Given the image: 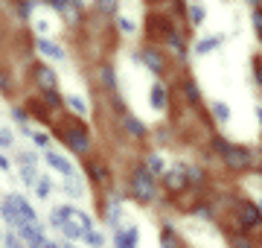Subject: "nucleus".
<instances>
[{
  "instance_id": "obj_13",
  "label": "nucleus",
  "mask_w": 262,
  "mask_h": 248,
  "mask_svg": "<svg viewBox=\"0 0 262 248\" xmlns=\"http://www.w3.org/2000/svg\"><path fill=\"white\" fill-rule=\"evenodd\" d=\"M99 79H102V88H105V91L117 94V70H114L111 61H105V65L99 67Z\"/></svg>"
},
{
  "instance_id": "obj_24",
  "label": "nucleus",
  "mask_w": 262,
  "mask_h": 248,
  "mask_svg": "<svg viewBox=\"0 0 262 248\" xmlns=\"http://www.w3.org/2000/svg\"><path fill=\"white\" fill-rule=\"evenodd\" d=\"M96 6H99V12L102 15H120V0H96Z\"/></svg>"
},
{
  "instance_id": "obj_21",
  "label": "nucleus",
  "mask_w": 262,
  "mask_h": 248,
  "mask_svg": "<svg viewBox=\"0 0 262 248\" xmlns=\"http://www.w3.org/2000/svg\"><path fill=\"white\" fill-rule=\"evenodd\" d=\"M184 94H187V99H189L192 105H198V102H201V91H198L195 79H184Z\"/></svg>"
},
{
  "instance_id": "obj_10",
  "label": "nucleus",
  "mask_w": 262,
  "mask_h": 248,
  "mask_svg": "<svg viewBox=\"0 0 262 248\" xmlns=\"http://www.w3.org/2000/svg\"><path fill=\"white\" fill-rule=\"evenodd\" d=\"M242 219H245V228H259V225H262V210H259V204L245 201V204H242Z\"/></svg>"
},
{
  "instance_id": "obj_1",
  "label": "nucleus",
  "mask_w": 262,
  "mask_h": 248,
  "mask_svg": "<svg viewBox=\"0 0 262 248\" xmlns=\"http://www.w3.org/2000/svg\"><path fill=\"white\" fill-rule=\"evenodd\" d=\"M128 193L137 204H155L158 201V184H155V175L149 172V167H134L128 178Z\"/></svg>"
},
{
  "instance_id": "obj_28",
  "label": "nucleus",
  "mask_w": 262,
  "mask_h": 248,
  "mask_svg": "<svg viewBox=\"0 0 262 248\" xmlns=\"http://www.w3.org/2000/svg\"><path fill=\"white\" fill-rule=\"evenodd\" d=\"M44 102H47V108H61L64 105V96L58 94V91H47L44 94Z\"/></svg>"
},
{
  "instance_id": "obj_11",
  "label": "nucleus",
  "mask_w": 262,
  "mask_h": 248,
  "mask_svg": "<svg viewBox=\"0 0 262 248\" xmlns=\"http://www.w3.org/2000/svg\"><path fill=\"white\" fill-rule=\"evenodd\" d=\"M143 65L149 67L155 76H160V73H163V67H166V61H163V56H160L158 50L146 47V50H143Z\"/></svg>"
},
{
  "instance_id": "obj_47",
  "label": "nucleus",
  "mask_w": 262,
  "mask_h": 248,
  "mask_svg": "<svg viewBox=\"0 0 262 248\" xmlns=\"http://www.w3.org/2000/svg\"><path fill=\"white\" fill-rule=\"evenodd\" d=\"M248 3H253V6H256V9H259V3H262V0H248Z\"/></svg>"
},
{
  "instance_id": "obj_43",
  "label": "nucleus",
  "mask_w": 262,
  "mask_h": 248,
  "mask_svg": "<svg viewBox=\"0 0 262 248\" xmlns=\"http://www.w3.org/2000/svg\"><path fill=\"white\" fill-rule=\"evenodd\" d=\"M233 248H253L251 242H248V239H236V245Z\"/></svg>"
},
{
  "instance_id": "obj_37",
  "label": "nucleus",
  "mask_w": 262,
  "mask_h": 248,
  "mask_svg": "<svg viewBox=\"0 0 262 248\" xmlns=\"http://www.w3.org/2000/svg\"><path fill=\"white\" fill-rule=\"evenodd\" d=\"M253 27H256V35H259V41H262V6L253 9Z\"/></svg>"
},
{
  "instance_id": "obj_41",
  "label": "nucleus",
  "mask_w": 262,
  "mask_h": 248,
  "mask_svg": "<svg viewBox=\"0 0 262 248\" xmlns=\"http://www.w3.org/2000/svg\"><path fill=\"white\" fill-rule=\"evenodd\" d=\"M0 91H3V94H9L12 88H9V79L3 76V73H0Z\"/></svg>"
},
{
  "instance_id": "obj_18",
  "label": "nucleus",
  "mask_w": 262,
  "mask_h": 248,
  "mask_svg": "<svg viewBox=\"0 0 262 248\" xmlns=\"http://www.w3.org/2000/svg\"><path fill=\"white\" fill-rule=\"evenodd\" d=\"M210 108H213V117L219 120V123H227V120H230V105H227L225 99H215V102H210Z\"/></svg>"
},
{
  "instance_id": "obj_2",
  "label": "nucleus",
  "mask_w": 262,
  "mask_h": 248,
  "mask_svg": "<svg viewBox=\"0 0 262 248\" xmlns=\"http://www.w3.org/2000/svg\"><path fill=\"white\" fill-rule=\"evenodd\" d=\"M61 137H64V143L70 146L76 155L91 152V134H88V126L79 123V120H70V123L61 126Z\"/></svg>"
},
{
  "instance_id": "obj_15",
  "label": "nucleus",
  "mask_w": 262,
  "mask_h": 248,
  "mask_svg": "<svg viewBox=\"0 0 262 248\" xmlns=\"http://www.w3.org/2000/svg\"><path fill=\"white\" fill-rule=\"evenodd\" d=\"M122 126H125V132H128L131 137H137V140H143V137H146V126H143L134 114H125V117H122Z\"/></svg>"
},
{
  "instance_id": "obj_4",
  "label": "nucleus",
  "mask_w": 262,
  "mask_h": 248,
  "mask_svg": "<svg viewBox=\"0 0 262 248\" xmlns=\"http://www.w3.org/2000/svg\"><path fill=\"white\" fill-rule=\"evenodd\" d=\"M44 158H47V163L53 167L56 172H61V178L67 181V190L70 193H76V187L73 184L79 181V172H76V167L70 161H67L64 155H58V152H53V149H44Z\"/></svg>"
},
{
  "instance_id": "obj_34",
  "label": "nucleus",
  "mask_w": 262,
  "mask_h": 248,
  "mask_svg": "<svg viewBox=\"0 0 262 248\" xmlns=\"http://www.w3.org/2000/svg\"><path fill=\"white\" fill-rule=\"evenodd\" d=\"M29 15H32V0H24V3L18 6V18L29 20Z\"/></svg>"
},
{
  "instance_id": "obj_17",
  "label": "nucleus",
  "mask_w": 262,
  "mask_h": 248,
  "mask_svg": "<svg viewBox=\"0 0 262 248\" xmlns=\"http://www.w3.org/2000/svg\"><path fill=\"white\" fill-rule=\"evenodd\" d=\"M189 24H192V27H201V24H204L207 20V9H204V3H189Z\"/></svg>"
},
{
  "instance_id": "obj_20",
  "label": "nucleus",
  "mask_w": 262,
  "mask_h": 248,
  "mask_svg": "<svg viewBox=\"0 0 262 248\" xmlns=\"http://www.w3.org/2000/svg\"><path fill=\"white\" fill-rule=\"evenodd\" d=\"M88 172H91V178H94L96 184H105V181H108V167H102V163L91 161V163H88Z\"/></svg>"
},
{
  "instance_id": "obj_33",
  "label": "nucleus",
  "mask_w": 262,
  "mask_h": 248,
  "mask_svg": "<svg viewBox=\"0 0 262 248\" xmlns=\"http://www.w3.org/2000/svg\"><path fill=\"white\" fill-rule=\"evenodd\" d=\"M213 146H215V152H219L222 158H225V155L230 152V146H233V143H227V140H222V137H215V140H213Z\"/></svg>"
},
{
  "instance_id": "obj_7",
  "label": "nucleus",
  "mask_w": 262,
  "mask_h": 248,
  "mask_svg": "<svg viewBox=\"0 0 262 248\" xmlns=\"http://www.w3.org/2000/svg\"><path fill=\"white\" fill-rule=\"evenodd\" d=\"M114 242H117V248H137L140 245V231L134 228H117V234H114Z\"/></svg>"
},
{
  "instance_id": "obj_46",
  "label": "nucleus",
  "mask_w": 262,
  "mask_h": 248,
  "mask_svg": "<svg viewBox=\"0 0 262 248\" xmlns=\"http://www.w3.org/2000/svg\"><path fill=\"white\" fill-rule=\"evenodd\" d=\"M256 117H259V123H262V105H256Z\"/></svg>"
},
{
  "instance_id": "obj_39",
  "label": "nucleus",
  "mask_w": 262,
  "mask_h": 248,
  "mask_svg": "<svg viewBox=\"0 0 262 248\" xmlns=\"http://www.w3.org/2000/svg\"><path fill=\"white\" fill-rule=\"evenodd\" d=\"M0 170H3V172H12V161L6 158V155H0Z\"/></svg>"
},
{
  "instance_id": "obj_25",
  "label": "nucleus",
  "mask_w": 262,
  "mask_h": 248,
  "mask_svg": "<svg viewBox=\"0 0 262 248\" xmlns=\"http://www.w3.org/2000/svg\"><path fill=\"white\" fill-rule=\"evenodd\" d=\"M117 27H120V32H122V35H134V32H137V27H134V20H131V18H125V15H117Z\"/></svg>"
},
{
  "instance_id": "obj_19",
  "label": "nucleus",
  "mask_w": 262,
  "mask_h": 248,
  "mask_svg": "<svg viewBox=\"0 0 262 248\" xmlns=\"http://www.w3.org/2000/svg\"><path fill=\"white\" fill-rule=\"evenodd\" d=\"M64 102L70 105V111H73V114H79V117L88 114V99H84V96H76L73 94V96H67Z\"/></svg>"
},
{
  "instance_id": "obj_31",
  "label": "nucleus",
  "mask_w": 262,
  "mask_h": 248,
  "mask_svg": "<svg viewBox=\"0 0 262 248\" xmlns=\"http://www.w3.org/2000/svg\"><path fill=\"white\" fill-rule=\"evenodd\" d=\"M12 143H15V134H12V129L3 126V129H0V146H3V149H12Z\"/></svg>"
},
{
  "instance_id": "obj_42",
  "label": "nucleus",
  "mask_w": 262,
  "mask_h": 248,
  "mask_svg": "<svg viewBox=\"0 0 262 248\" xmlns=\"http://www.w3.org/2000/svg\"><path fill=\"white\" fill-rule=\"evenodd\" d=\"M27 248H58L56 242H50V239H44V242H38V245H27Z\"/></svg>"
},
{
  "instance_id": "obj_22",
  "label": "nucleus",
  "mask_w": 262,
  "mask_h": 248,
  "mask_svg": "<svg viewBox=\"0 0 262 248\" xmlns=\"http://www.w3.org/2000/svg\"><path fill=\"white\" fill-rule=\"evenodd\" d=\"M146 167H149L151 175H163V172H166V167H163V158H160L158 152H151L149 158H146Z\"/></svg>"
},
{
  "instance_id": "obj_3",
  "label": "nucleus",
  "mask_w": 262,
  "mask_h": 248,
  "mask_svg": "<svg viewBox=\"0 0 262 248\" xmlns=\"http://www.w3.org/2000/svg\"><path fill=\"white\" fill-rule=\"evenodd\" d=\"M50 222H53V228L61 231L70 242L73 239H84V231L79 228V222L73 219V213H70V208H53V213H50Z\"/></svg>"
},
{
  "instance_id": "obj_38",
  "label": "nucleus",
  "mask_w": 262,
  "mask_h": 248,
  "mask_svg": "<svg viewBox=\"0 0 262 248\" xmlns=\"http://www.w3.org/2000/svg\"><path fill=\"white\" fill-rule=\"evenodd\" d=\"M253 73H256V85H262V58L253 61Z\"/></svg>"
},
{
  "instance_id": "obj_48",
  "label": "nucleus",
  "mask_w": 262,
  "mask_h": 248,
  "mask_svg": "<svg viewBox=\"0 0 262 248\" xmlns=\"http://www.w3.org/2000/svg\"><path fill=\"white\" fill-rule=\"evenodd\" d=\"M259 210H262V196H259Z\"/></svg>"
},
{
  "instance_id": "obj_29",
  "label": "nucleus",
  "mask_w": 262,
  "mask_h": 248,
  "mask_svg": "<svg viewBox=\"0 0 262 248\" xmlns=\"http://www.w3.org/2000/svg\"><path fill=\"white\" fill-rule=\"evenodd\" d=\"M3 248H27V245H24V239H20L15 231H9V234L3 237Z\"/></svg>"
},
{
  "instance_id": "obj_14",
  "label": "nucleus",
  "mask_w": 262,
  "mask_h": 248,
  "mask_svg": "<svg viewBox=\"0 0 262 248\" xmlns=\"http://www.w3.org/2000/svg\"><path fill=\"white\" fill-rule=\"evenodd\" d=\"M166 47L175 50L181 61H187V41H184V35H181V32H166Z\"/></svg>"
},
{
  "instance_id": "obj_6",
  "label": "nucleus",
  "mask_w": 262,
  "mask_h": 248,
  "mask_svg": "<svg viewBox=\"0 0 262 248\" xmlns=\"http://www.w3.org/2000/svg\"><path fill=\"white\" fill-rule=\"evenodd\" d=\"M32 76H35L38 88H41V94H47V91H56L58 79H56V73H53V70L44 65V61H35V65H32Z\"/></svg>"
},
{
  "instance_id": "obj_23",
  "label": "nucleus",
  "mask_w": 262,
  "mask_h": 248,
  "mask_svg": "<svg viewBox=\"0 0 262 248\" xmlns=\"http://www.w3.org/2000/svg\"><path fill=\"white\" fill-rule=\"evenodd\" d=\"M160 245H163V248H181V242H178V237H175L172 225H163V237H160Z\"/></svg>"
},
{
  "instance_id": "obj_35",
  "label": "nucleus",
  "mask_w": 262,
  "mask_h": 248,
  "mask_svg": "<svg viewBox=\"0 0 262 248\" xmlns=\"http://www.w3.org/2000/svg\"><path fill=\"white\" fill-rule=\"evenodd\" d=\"M47 3H50V6H53V9H58V12H61V15H67V9L73 6L70 0H47Z\"/></svg>"
},
{
  "instance_id": "obj_36",
  "label": "nucleus",
  "mask_w": 262,
  "mask_h": 248,
  "mask_svg": "<svg viewBox=\"0 0 262 248\" xmlns=\"http://www.w3.org/2000/svg\"><path fill=\"white\" fill-rule=\"evenodd\" d=\"M29 114L44 120V117H47V111H44V102H29Z\"/></svg>"
},
{
  "instance_id": "obj_16",
  "label": "nucleus",
  "mask_w": 262,
  "mask_h": 248,
  "mask_svg": "<svg viewBox=\"0 0 262 248\" xmlns=\"http://www.w3.org/2000/svg\"><path fill=\"white\" fill-rule=\"evenodd\" d=\"M222 44H225V35H219V32H215V35H210V38L198 41V44H195V53H198V56H204V53H213V50L222 47Z\"/></svg>"
},
{
  "instance_id": "obj_8",
  "label": "nucleus",
  "mask_w": 262,
  "mask_h": 248,
  "mask_svg": "<svg viewBox=\"0 0 262 248\" xmlns=\"http://www.w3.org/2000/svg\"><path fill=\"white\" fill-rule=\"evenodd\" d=\"M149 102H151V108H155V111H163V108L169 105V91H166V85H163V82H151Z\"/></svg>"
},
{
  "instance_id": "obj_30",
  "label": "nucleus",
  "mask_w": 262,
  "mask_h": 248,
  "mask_svg": "<svg viewBox=\"0 0 262 248\" xmlns=\"http://www.w3.org/2000/svg\"><path fill=\"white\" fill-rule=\"evenodd\" d=\"M184 172H187V181L189 184H201V181H204V172L198 170V167H184Z\"/></svg>"
},
{
  "instance_id": "obj_12",
  "label": "nucleus",
  "mask_w": 262,
  "mask_h": 248,
  "mask_svg": "<svg viewBox=\"0 0 262 248\" xmlns=\"http://www.w3.org/2000/svg\"><path fill=\"white\" fill-rule=\"evenodd\" d=\"M163 184H166V190H184V187H187V175H184V172L181 170H169V172H163Z\"/></svg>"
},
{
  "instance_id": "obj_26",
  "label": "nucleus",
  "mask_w": 262,
  "mask_h": 248,
  "mask_svg": "<svg viewBox=\"0 0 262 248\" xmlns=\"http://www.w3.org/2000/svg\"><path fill=\"white\" fill-rule=\"evenodd\" d=\"M32 27H35V32L41 35V38H50V32H53V24L44 20V18H35V20H32Z\"/></svg>"
},
{
  "instance_id": "obj_32",
  "label": "nucleus",
  "mask_w": 262,
  "mask_h": 248,
  "mask_svg": "<svg viewBox=\"0 0 262 248\" xmlns=\"http://www.w3.org/2000/svg\"><path fill=\"white\" fill-rule=\"evenodd\" d=\"M35 193H38V199H50V181L47 178H41V181L35 184Z\"/></svg>"
},
{
  "instance_id": "obj_44",
  "label": "nucleus",
  "mask_w": 262,
  "mask_h": 248,
  "mask_svg": "<svg viewBox=\"0 0 262 248\" xmlns=\"http://www.w3.org/2000/svg\"><path fill=\"white\" fill-rule=\"evenodd\" d=\"M70 3H73L76 9H84V3H88V0H70Z\"/></svg>"
},
{
  "instance_id": "obj_45",
  "label": "nucleus",
  "mask_w": 262,
  "mask_h": 248,
  "mask_svg": "<svg viewBox=\"0 0 262 248\" xmlns=\"http://www.w3.org/2000/svg\"><path fill=\"white\" fill-rule=\"evenodd\" d=\"M61 248H76V245L70 242V239H67V242H61Z\"/></svg>"
},
{
  "instance_id": "obj_27",
  "label": "nucleus",
  "mask_w": 262,
  "mask_h": 248,
  "mask_svg": "<svg viewBox=\"0 0 262 248\" xmlns=\"http://www.w3.org/2000/svg\"><path fill=\"white\" fill-rule=\"evenodd\" d=\"M20 129H24V134H27V137H32V140H35V143L41 146V149H47V146H50V137H47V134L32 132V129H27V126H20Z\"/></svg>"
},
{
  "instance_id": "obj_40",
  "label": "nucleus",
  "mask_w": 262,
  "mask_h": 248,
  "mask_svg": "<svg viewBox=\"0 0 262 248\" xmlns=\"http://www.w3.org/2000/svg\"><path fill=\"white\" fill-rule=\"evenodd\" d=\"M12 117H15V120H20V123H24V120H27V111H24V108H12Z\"/></svg>"
},
{
  "instance_id": "obj_9",
  "label": "nucleus",
  "mask_w": 262,
  "mask_h": 248,
  "mask_svg": "<svg viewBox=\"0 0 262 248\" xmlns=\"http://www.w3.org/2000/svg\"><path fill=\"white\" fill-rule=\"evenodd\" d=\"M35 50L41 53V56H47V58H56V61H64V58H67L64 47H58V44H53L50 38H38V41H35Z\"/></svg>"
},
{
  "instance_id": "obj_5",
  "label": "nucleus",
  "mask_w": 262,
  "mask_h": 248,
  "mask_svg": "<svg viewBox=\"0 0 262 248\" xmlns=\"http://www.w3.org/2000/svg\"><path fill=\"white\" fill-rule=\"evenodd\" d=\"M225 163H227V170L242 172V170H248V167L253 163V152L251 149H245V146H230V152L225 155Z\"/></svg>"
}]
</instances>
